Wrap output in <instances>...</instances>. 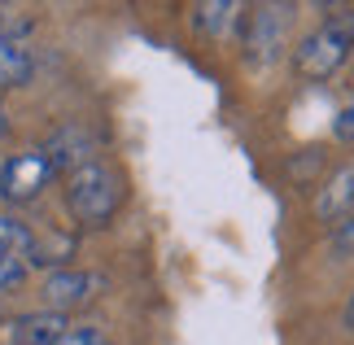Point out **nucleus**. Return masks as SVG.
<instances>
[{"label": "nucleus", "mask_w": 354, "mask_h": 345, "mask_svg": "<svg viewBox=\"0 0 354 345\" xmlns=\"http://www.w3.org/2000/svg\"><path fill=\"white\" fill-rule=\"evenodd\" d=\"M354 57V9H333L315 31H306L293 48V71L310 79V84H324L333 79L342 66Z\"/></svg>", "instance_id": "1"}, {"label": "nucleus", "mask_w": 354, "mask_h": 345, "mask_svg": "<svg viewBox=\"0 0 354 345\" xmlns=\"http://www.w3.org/2000/svg\"><path fill=\"white\" fill-rule=\"evenodd\" d=\"M122 205V175L110 162H88L66 175V210L79 227H110Z\"/></svg>", "instance_id": "2"}, {"label": "nucleus", "mask_w": 354, "mask_h": 345, "mask_svg": "<svg viewBox=\"0 0 354 345\" xmlns=\"http://www.w3.org/2000/svg\"><path fill=\"white\" fill-rule=\"evenodd\" d=\"M289 44V5H254L241 18V48L245 62L254 66H271Z\"/></svg>", "instance_id": "3"}, {"label": "nucleus", "mask_w": 354, "mask_h": 345, "mask_svg": "<svg viewBox=\"0 0 354 345\" xmlns=\"http://www.w3.org/2000/svg\"><path fill=\"white\" fill-rule=\"evenodd\" d=\"M53 175H57V171L48 167V158L39 153V149L13 153L5 167H0V197L13 201V205H26V201H35L39 192L53 184Z\"/></svg>", "instance_id": "4"}, {"label": "nucleus", "mask_w": 354, "mask_h": 345, "mask_svg": "<svg viewBox=\"0 0 354 345\" xmlns=\"http://www.w3.org/2000/svg\"><path fill=\"white\" fill-rule=\"evenodd\" d=\"M105 280L97 271H79V267H62V271H48L44 275V310H57V315H71L79 306H88L92 297H101Z\"/></svg>", "instance_id": "5"}, {"label": "nucleus", "mask_w": 354, "mask_h": 345, "mask_svg": "<svg viewBox=\"0 0 354 345\" xmlns=\"http://www.w3.org/2000/svg\"><path fill=\"white\" fill-rule=\"evenodd\" d=\"M39 153L48 158V167L57 175H71L79 167H88V162H97V136H92L84 122H62V127L39 144Z\"/></svg>", "instance_id": "6"}, {"label": "nucleus", "mask_w": 354, "mask_h": 345, "mask_svg": "<svg viewBox=\"0 0 354 345\" xmlns=\"http://www.w3.org/2000/svg\"><path fill=\"white\" fill-rule=\"evenodd\" d=\"M350 214H354V162L337 167L315 192V218L324 227H342Z\"/></svg>", "instance_id": "7"}, {"label": "nucleus", "mask_w": 354, "mask_h": 345, "mask_svg": "<svg viewBox=\"0 0 354 345\" xmlns=\"http://www.w3.org/2000/svg\"><path fill=\"white\" fill-rule=\"evenodd\" d=\"M71 319L57 310H31V315H18L9 319V345H57L66 337Z\"/></svg>", "instance_id": "8"}, {"label": "nucleus", "mask_w": 354, "mask_h": 345, "mask_svg": "<svg viewBox=\"0 0 354 345\" xmlns=\"http://www.w3.org/2000/svg\"><path fill=\"white\" fill-rule=\"evenodd\" d=\"M241 18H245V9L241 5H227V0H210V5H197L193 9V26H197L201 35H214V39L241 35Z\"/></svg>", "instance_id": "9"}, {"label": "nucleus", "mask_w": 354, "mask_h": 345, "mask_svg": "<svg viewBox=\"0 0 354 345\" xmlns=\"http://www.w3.org/2000/svg\"><path fill=\"white\" fill-rule=\"evenodd\" d=\"M31 79H35V57H31V48L0 39V92L26 88Z\"/></svg>", "instance_id": "10"}, {"label": "nucleus", "mask_w": 354, "mask_h": 345, "mask_svg": "<svg viewBox=\"0 0 354 345\" xmlns=\"http://www.w3.org/2000/svg\"><path fill=\"white\" fill-rule=\"evenodd\" d=\"M75 258V236H66V232H44L31 241V254H26V267H48V271H62L66 262Z\"/></svg>", "instance_id": "11"}, {"label": "nucleus", "mask_w": 354, "mask_h": 345, "mask_svg": "<svg viewBox=\"0 0 354 345\" xmlns=\"http://www.w3.org/2000/svg\"><path fill=\"white\" fill-rule=\"evenodd\" d=\"M31 241H35V232L26 227L22 218L0 214V254H18V258H26V254H31Z\"/></svg>", "instance_id": "12"}, {"label": "nucleus", "mask_w": 354, "mask_h": 345, "mask_svg": "<svg viewBox=\"0 0 354 345\" xmlns=\"http://www.w3.org/2000/svg\"><path fill=\"white\" fill-rule=\"evenodd\" d=\"M31 13L18 9V5H0V39H9V44H22L26 35H31Z\"/></svg>", "instance_id": "13"}, {"label": "nucleus", "mask_w": 354, "mask_h": 345, "mask_svg": "<svg viewBox=\"0 0 354 345\" xmlns=\"http://www.w3.org/2000/svg\"><path fill=\"white\" fill-rule=\"evenodd\" d=\"M22 280H26V258H18V254H0V293L18 288Z\"/></svg>", "instance_id": "14"}, {"label": "nucleus", "mask_w": 354, "mask_h": 345, "mask_svg": "<svg viewBox=\"0 0 354 345\" xmlns=\"http://www.w3.org/2000/svg\"><path fill=\"white\" fill-rule=\"evenodd\" d=\"M57 345H110V337H105L101 328H92V324H71Z\"/></svg>", "instance_id": "15"}, {"label": "nucleus", "mask_w": 354, "mask_h": 345, "mask_svg": "<svg viewBox=\"0 0 354 345\" xmlns=\"http://www.w3.org/2000/svg\"><path fill=\"white\" fill-rule=\"evenodd\" d=\"M333 136L342 144H354V92H350V101L337 109V118H333Z\"/></svg>", "instance_id": "16"}, {"label": "nucleus", "mask_w": 354, "mask_h": 345, "mask_svg": "<svg viewBox=\"0 0 354 345\" xmlns=\"http://www.w3.org/2000/svg\"><path fill=\"white\" fill-rule=\"evenodd\" d=\"M337 254H354V214L337 227Z\"/></svg>", "instance_id": "17"}, {"label": "nucleus", "mask_w": 354, "mask_h": 345, "mask_svg": "<svg viewBox=\"0 0 354 345\" xmlns=\"http://www.w3.org/2000/svg\"><path fill=\"white\" fill-rule=\"evenodd\" d=\"M346 328L354 333V293H350V301H346Z\"/></svg>", "instance_id": "18"}, {"label": "nucleus", "mask_w": 354, "mask_h": 345, "mask_svg": "<svg viewBox=\"0 0 354 345\" xmlns=\"http://www.w3.org/2000/svg\"><path fill=\"white\" fill-rule=\"evenodd\" d=\"M5 131H9V114H5V105H0V140H5Z\"/></svg>", "instance_id": "19"}]
</instances>
